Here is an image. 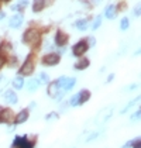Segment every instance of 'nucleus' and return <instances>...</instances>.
Here are the masks:
<instances>
[{
    "label": "nucleus",
    "instance_id": "obj_1",
    "mask_svg": "<svg viewBox=\"0 0 141 148\" xmlns=\"http://www.w3.org/2000/svg\"><path fill=\"white\" fill-rule=\"evenodd\" d=\"M23 40H24V42L30 44L31 47L38 45V44H40V41H41L38 31H35V30H33V28H30V30H27V31L24 33Z\"/></svg>",
    "mask_w": 141,
    "mask_h": 148
},
{
    "label": "nucleus",
    "instance_id": "obj_2",
    "mask_svg": "<svg viewBox=\"0 0 141 148\" xmlns=\"http://www.w3.org/2000/svg\"><path fill=\"white\" fill-rule=\"evenodd\" d=\"M75 83H76V79H75V78H65V76H62V78H59V79L57 80L58 88H62L64 92L70 90V89L75 86Z\"/></svg>",
    "mask_w": 141,
    "mask_h": 148
},
{
    "label": "nucleus",
    "instance_id": "obj_3",
    "mask_svg": "<svg viewBox=\"0 0 141 148\" xmlns=\"http://www.w3.org/2000/svg\"><path fill=\"white\" fill-rule=\"evenodd\" d=\"M14 148H34V143L28 141L27 137H16L14 143H13Z\"/></svg>",
    "mask_w": 141,
    "mask_h": 148
},
{
    "label": "nucleus",
    "instance_id": "obj_4",
    "mask_svg": "<svg viewBox=\"0 0 141 148\" xmlns=\"http://www.w3.org/2000/svg\"><path fill=\"white\" fill-rule=\"evenodd\" d=\"M86 49H88V42L82 40V41H79V42H76L73 48H72V51H73V55H78V57H81L83 55L85 52H86Z\"/></svg>",
    "mask_w": 141,
    "mask_h": 148
},
{
    "label": "nucleus",
    "instance_id": "obj_5",
    "mask_svg": "<svg viewBox=\"0 0 141 148\" xmlns=\"http://www.w3.org/2000/svg\"><path fill=\"white\" fill-rule=\"evenodd\" d=\"M59 62V55L58 54H47L42 58V64L47 66H52V65H58Z\"/></svg>",
    "mask_w": 141,
    "mask_h": 148
},
{
    "label": "nucleus",
    "instance_id": "obj_6",
    "mask_svg": "<svg viewBox=\"0 0 141 148\" xmlns=\"http://www.w3.org/2000/svg\"><path fill=\"white\" fill-rule=\"evenodd\" d=\"M33 71H34V62H33V59H27L23 64V66L20 68V73L21 75H31Z\"/></svg>",
    "mask_w": 141,
    "mask_h": 148
},
{
    "label": "nucleus",
    "instance_id": "obj_7",
    "mask_svg": "<svg viewBox=\"0 0 141 148\" xmlns=\"http://www.w3.org/2000/svg\"><path fill=\"white\" fill-rule=\"evenodd\" d=\"M13 120V114L9 109L0 110V123H10Z\"/></svg>",
    "mask_w": 141,
    "mask_h": 148
},
{
    "label": "nucleus",
    "instance_id": "obj_8",
    "mask_svg": "<svg viewBox=\"0 0 141 148\" xmlns=\"http://www.w3.org/2000/svg\"><path fill=\"white\" fill-rule=\"evenodd\" d=\"M55 42H57V45H59V47L65 45V44L68 42V35L65 34L64 31L59 30L58 33H57V35H55Z\"/></svg>",
    "mask_w": 141,
    "mask_h": 148
},
{
    "label": "nucleus",
    "instance_id": "obj_9",
    "mask_svg": "<svg viewBox=\"0 0 141 148\" xmlns=\"http://www.w3.org/2000/svg\"><path fill=\"white\" fill-rule=\"evenodd\" d=\"M4 102L9 104H16L17 103V95L13 90H7L4 93Z\"/></svg>",
    "mask_w": 141,
    "mask_h": 148
},
{
    "label": "nucleus",
    "instance_id": "obj_10",
    "mask_svg": "<svg viewBox=\"0 0 141 148\" xmlns=\"http://www.w3.org/2000/svg\"><path fill=\"white\" fill-rule=\"evenodd\" d=\"M23 23V16L21 14H16V16H13L12 18H10V23L9 25L12 27V28H17V27H20Z\"/></svg>",
    "mask_w": 141,
    "mask_h": 148
},
{
    "label": "nucleus",
    "instance_id": "obj_11",
    "mask_svg": "<svg viewBox=\"0 0 141 148\" xmlns=\"http://www.w3.org/2000/svg\"><path fill=\"white\" fill-rule=\"evenodd\" d=\"M28 120V112L27 110H21L16 117V124H23Z\"/></svg>",
    "mask_w": 141,
    "mask_h": 148
},
{
    "label": "nucleus",
    "instance_id": "obj_12",
    "mask_svg": "<svg viewBox=\"0 0 141 148\" xmlns=\"http://www.w3.org/2000/svg\"><path fill=\"white\" fill-rule=\"evenodd\" d=\"M38 86H40V82L37 79H30L28 80V83H27V90L28 92H35L38 89Z\"/></svg>",
    "mask_w": 141,
    "mask_h": 148
},
{
    "label": "nucleus",
    "instance_id": "obj_13",
    "mask_svg": "<svg viewBox=\"0 0 141 148\" xmlns=\"http://www.w3.org/2000/svg\"><path fill=\"white\" fill-rule=\"evenodd\" d=\"M105 14H106V17H107L109 20H113V18L116 17V7H114V6H112V4H110V6H107Z\"/></svg>",
    "mask_w": 141,
    "mask_h": 148
},
{
    "label": "nucleus",
    "instance_id": "obj_14",
    "mask_svg": "<svg viewBox=\"0 0 141 148\" xmlns=\"http://www.w3.org/2000/svg\"><path fill=\"white\" fill-rule=\"evenodd\" d=\"M78 95H79V104L88 102V100H89V97H90V92L89 90H82L81 93H78Z\"/></svg>",
    "mask_w": 141,
    "mask_h": 148
},
{
    "label": "nucleus",
    "instance_id": "obj_15",
    "mask_svg": "<svg viewBox=\"0 0 141 148\" xmlns=\"http://www.w3.org/2000/svg\"><path fill=\"white\" fill-rule=\"evenodd\" d=\"M58 85H57V82H54V83H51V85H49V86H48V95H49V96H52V97H54V96H57V95H58Z\"/></svg>",
    "mask_w": 141,
    "mask_h": 148
},
{
    "label": "nucleus",
    "instance_id": "obj_16",
    "mask_svg": "<svg viewBox=\"0 0 141 148\" xmlns=\"http://www.w3.org/2000/svg\"><path fill=\"white\" fill-rule=\"evenodd\" d=\"M89 59H81L79 62H76V65H75V69H78V71H82V69H85V68H88L89 66Z\"/></svg>",
    "mask_w": 141,
    "mask_h": 148
},
{
    "label": "nucleus",
    "instance_id": "obj_17",
    "mask_svg": "<svg viewBox=\"0 0 141 148\" xmlns=\"http://www.w3.org/2000/svg\"><path fill=\"white\" fill-rule=\"evenodd\" d=\"M44 9V0H34L33 3V12L38 13Z\"/></svg>",
    "mask_w": 141,
    "mask_h": 148
},
{
    "label": "nucleus",
    "instance_id": "obj_18",
    "mask_svg": "<svg viewBox=\"0 0 141 148\" xmlns=\"http://www.w3.org/2000/svg\"><path fill=\"white\" fill-rule=\"evenodd\" d=\"M88 24H89V21H88V18H83V20H79V21H76V28L79 30V31H85L86 30V27H88Z\"/></svg>",
    "mask_w": 141,
    "mask_h": 148
},
{
    "label": "nucleus",
    "instance_id": "obj_19",
    "mask_svg": "<svg viewBox=\"0 0 141 148\" xmlns=\"http://www.w3.org/2000/svg\"><path fill=\"white\" fill-rule=\"evenodd\" d=\"M13 86H14L16 89H21V88L24 86L23 78H20V76H18V78H16V79L13 80Z\"/></svg>",
    "mask_w": 141,
    "mask_h": 148
},
{
    "label": "nucleus",
    "instance_id": "obj_20",
    "mask_svg": "<svg viewBox=\"0 0 141 148\" xmlns=\"http://www.w3.org/2000/svg\"><path fill=\"white\" fill-rule=\"evenodd\" d=\"M129 25H130V21H129V18H121V21H120V28L123 30V31H126L127 28H129Z\"/></svg>",
    "mask_w": 141,
    "mask_h": 148
},
{
    "label": "nucleus",
    "instance_id": "obj_21",
    "mask_svg": "<svg viewBox=\"0 0 141 148\" xmlns=\"http://www.w3.org/2000/svg\"><path fill=\"white\" fill-rule=\"evenodd\" d=\"M136 102H138V97H136V99H134V100H131V102H130L129 104H127V106H126V107H124V109H123V110H121V114L127 113V112H129L130 109H131V107H133V106H134V103H136Z\"/></svg>",
    "mask_w": 141,
    "mask_h": 148
},
{
    "label": "nucleus",
    "instance_id": "obj_22",
    "mask_svg": "<svg viewBox=\"0 0 141 148\" xmlns=\"http://www.w3.org/2000/svg\"><path fill=\"white\" fill-rule=\"evenodd\" d=\"M100 24H102V17L99 16V17H96V18H94V21H93V25H92V28H93V30H97V28L100 27Z\"/></svg>",
    "mask_w": 141,
    "mask_h": 148
},
{
    "label": "nucleus",
    "instance_id": "obj_23",
    "mask_svg": "<svg viewBox=\"0 0 141 148\" xmlns=\"http://www.w3.org/2000/svg\"><path fill=\"white\" fill-rule=\"evenodd\" d=\"M69 103H70V106H78L79 104V95H73Z\"/></svg>",
    "mask_w": 141,
    "mask_h": 148
},
{
    "label": "nucleus",
    "instance_id": "obj_24",
    "mask_svg": "<svg viewBox=\"0 0 141 148\" xmlns=\"http://www.w3.org/2000/svg\"><path fill=\"white\" fill-rule=\"evenodd\" d=\"M58 120V113H49L47 116V121H57Z\"/></svg>",
    "mask_w": 141,
    "mask_h": 148
},
{
    "label": "nucleus",
    "instance_id": "obj_25",
    "mask_svg": "<svg viewBox=\"0 0 141 148\" xmlns=\"http://www.w3.org/2000/svg\"><path fill=\"white\" fill-rule=\"evenodd\" d=\"M40 80H41L42 83H48L49 78H48V75L45 73V72H41V73H40Z\"/></svg>",
    "mask_w": 141,
    "mask_h": 148
},
{
    "label": "nucleus",
    "instance_id": "obj_26",
    "mask_svg": "<svg viewBox=\"0 0 141 148\" xmlns=\"http://www.w3.org/2000/svg\"><path fill=\"white\" fill-rule=\"evenodd\" d=\"M140 110H137V112H136V113L133 114V116H131V120H133V121H138V119H140Z\"/></svg>",
    "mask_w": 141,
    "mask_h": 148
},
{
    "label": "nucleus",
    "instance_id": "obj_27",
    "mask_svg": "<svg viewBox=\"0 0 141 148\" xmlns=\"http://www.w3.org/2000/svg\"><path fill=\"white\" fill-rule=\"evenodd\" d=\"M96 137H99V133H94V134H92L90 137H88V138H86V143H90V141H92V140H94Z\"/></svg>",
    "mask_w": 141,
    "mask_h": 148
},
{
    "label": "nucleus",
    "instance_id": "obj_28",
    "mask_svg": "<svg viewBox=\"0 0 141 148\" xmlns=\"http://www.w3.org/2000/svg\"><path fill=\"white\" fill-rule=\"evenodd\" d=\"M133 148H141L140 138H137V140H134V144H133Z\"/></svg>",
    "mask_w": 141,
    "mask_h": 148
},
{
    "label": "nucleus",
    "instance_id": "obj_29",
    "mask_svg": "<svg viewBox=\"0 0 141 148\" xmlns=\"http://www.w3.org/2000/svg\"><path fill=\"white\" fill-rule=\"evenodd\" d=\"M133 144H134V141L131 140V141H127V144H124L121 148H129V147H133Z\"/></svg>",
    "mask_w": 141,
    "mask_h": 148
},
{
    "label": "nucleus",
    "instance_id": "obj_30",
    "mask_svg": "<svg viewBox=\"0 0 141 148\" xmlns=\"http://www.w3.org/2000/svg\"><path fill=\"white\" fill-rule=\"evenodd\" d=\"M3 65H4V58L0 57V69L3 68Z\"/></svg>",
    "mask_w": 141,
    "mask_h": 148
},
{
    "label": "nucleus",
    "instance_id": "obj_31",
    "mask_svg": "<svg viewBox=\"0 0 141 148\" xmlns=\"http://www.w3.org/2000/svg\"><path fill=\"white\" fill-rule=\"evenodd\" d=\"M27 1H28V0H20V3H18V4H21V6H25V4H27Z\"/></svg>",
    "mask_w": 141,
    "mask_h": 148
},
{
    "label": "nucleus",
    "instance_id": "obj_32",
    "mask_svg": "<svg viewBox=\"0 0 141 148\" xmlns=\"http://www.w3.org/2000/svg\"><path fill=\"white\" fill-rule=\"evenodd\" d=\"M114 79V75H113V73H112V75H110V76H109V78H107V82H110V80H113Z\"/></svg>",
    "mask_w": 141,
    "mask_h": 148
},
{
    "label": "nucleus",
    "instance_id": "obj_33",
    "mask_svg": "<svg viewBox=\"0 0 141 148\" xmlns=\"http://www.w3.org/2000/svg\"><path fill=\"white\" fill-rule=\"evenodd\" d=\"M89 41H90V45H94V38L93 37H90V38H89Z\"/></svg>",
    "mask_w": 141,
    "mask_h": 148
},
{
    "label": "nucleus",
    "instance_id": "obj_34",
    "mask_svg": "<svg viewBox=\"0 0 141 148\" xmlns=\"http://www.w3.org/2000/svg\"><path fill=\"white\" fill-rule=\"evenodd\" d=\"M3 17H4V13L0 12V20H3Z\"/></svg>",
    "mask_w": 141,
    "mask_h": 148
}]
</instances>
